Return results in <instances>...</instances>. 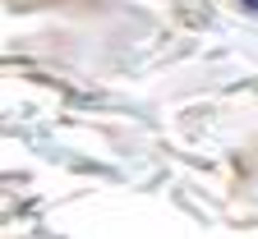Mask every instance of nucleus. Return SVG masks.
<instances>
[{
	"instance_id": "1",
	"label": "nucleus",
	"mask_w": 258,
	"mask_h": 239,
	"mask_svg": "<svg viewBox=\"0 0 258 239\" xmlns=\"http://www.w3.org/2000/svg\"><path fill=\"white\" fill-rule=\"evenodd\" d=\"M235 5H240L244 14H258V0H235Z\"/></svg>"
}]
</instances>
